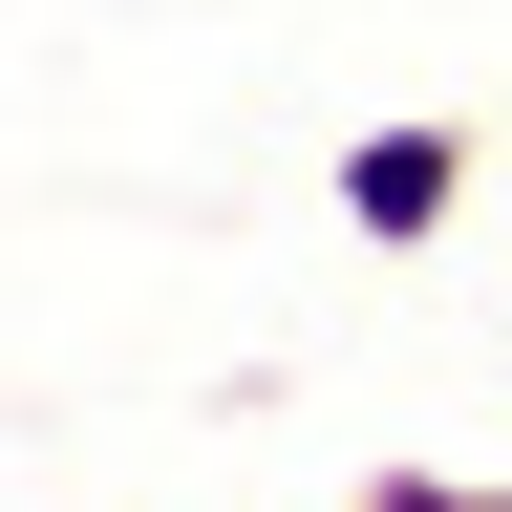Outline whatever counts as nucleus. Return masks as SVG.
Instances as JSON below:
<instances>
[{"label": "nucleus", "mask_w": 512, "mask_h": 512, "mask_svg": "<svg viewBox=\"0 0 512 512\" xmlns=\"http://www.w3.org/2000/svg\"><path fill=\"white\" fill-rule=\"evenodd\" d=\"M470 171H491L470 107H384V128H342V214H363V256H427L448 214H470Z\"/></svg>", "instance_id": "f257e3e1"}, {"label": "nucleus", "mask_w": 512, "mask_h": 512, "mask_svg": "<svg viewBox=\"0 0 512 512\" xmlns=\"http://www.w3.org/2000/svg\"><path fill=\"white\" fill-rule=\"evenodd\" d=\"M363 512H512V470H363Z\"/></svg>", "instance_id": "f03ea898"}]
</instances>
